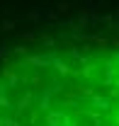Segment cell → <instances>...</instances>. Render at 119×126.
I'll use <instances>...</instances> for the list:
<instances>
[{
  "label": "cell",
  "instance_id": "1",
  "mask_svg": "<svg viewBox=\"0 0 119 126\" xmlns=\"http://www.w3.org/2000/svg\"><path fill=\"white\" fill-rule=\"evenodd\" d=\"M22 97L5 92L0 126H119V56L88 53L78 65L34 61Z\"/></svg>",
  "mask_w": 119,
  "mask_h": 126
}]
</instances>
